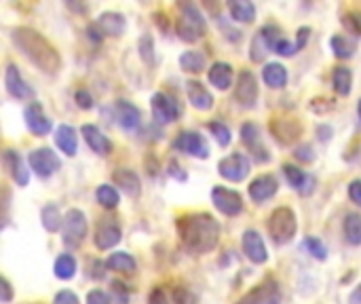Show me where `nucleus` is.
<instances>
[{"mask_svg":"<svg viewBox=\"0 0 361 304\" xmlns=\"http://www.w3.org/2000/svg\"><path fill=\"white\" fill-rule=\"evenodd\" d=\"M268 129H270V135L275 137V140L279 144H283V146H290V144L298 142L300 135H302L300 121L292 119V117H275V119H270Z\"/></svg>","mask_w":361,"mask_h":304,"instance_id":"nucleus-7","label":"nucleus"},{"mask_svg":"<svg viewBox=\"0 0 361 304\" xmlns=\"http://www.w3.org/2000/svg\"><path fill=\"white\" fill-rule=\"evenodd\" d=\"M345 239L349 245H361V213H347Z\"/></svg>","mask_w":361,"mask_h":304,"instance_id":"nucleus-31","label":"nucleus"},{"mask_svg":"<svg viewBox=\"0 0 361 304\" xmlns=\"http://www.w3.org/2000/svg\"><path fill=\"white\" fill-rule=\"evenodd\" d=\"M5 82H7V91L15 97V100H30L34 95L32 87L23 80L21 72L17 70V66H9L7 74H5Z\"/></svg>","mask_w":361,"mask_h":304,"instance_id":"nucleus-19","label":"nucleus"},{"mask_svg":"<svg viewBox=\"0 0 361 304\" xmlns=\"http://www.w3.org/2000/svg\"><path fill=\"white\" fill-rule=\"evenodd\" d=\"M268 235L272 239L275 245H286L296 237L298 231V220L294 209L290 207H277L270 215H268V222H266Z\"/></svg>","mask_w":361,"mask_h":304,"instance_id":"nucleus-3","label":"nucleus"},{"mask_svg":"<svg viewBox=\"0 0 361 304\" xmlns=\"http://www.w3.org/2000/svg\"><path fill=\"white\" fill-rule=\"evenodd\" d=\"M233 76H235L233 66L226 64V62H216V64H211V66H209V72H207L209 82H211V85H213L216 89H220V91H226V89L233 85Z\"/></svg>","mask_w":361,"mask_h":304,"instance_id":"nucleus-23","label":"nucleus"},{"mask_svg":"<svg viewBox=\"0 0 361 304\" xmlns=\"http://www.w3.org/2000/svg\"><path fill=\"white\" fill-rule=\"evenodd\" d=\"M241 142L249 148V150H256V148H260L258 146V142H260V129H258V125H254V123H243L241 125Z\"/></svg>","mask_w":361,"mask_h":304,"instance_id":"nucleus-38","label":"nucleus"},{"mask_svg":"<svg viewBox=\"0 0 361 304\" xmlns=\"http://www.w3.org/2000/svg\"><path fill=\"white\" fill-rule=\"evenodd\" d=\"M349 199H351L355 205L361 207V180H353V182L349 184Z\"/></svg>","mask_w":361,"mask_h":304,"instance_id":"nucleus-51","label":"nucleus"},{"mask_svg":"<svg viewBox=\"0 0 361 304\" xmlns=\"http://www.w3.org/2000/svg\"><path fill=\"white\" fill-rule=\"evenodd\" d=\"M283 174H286L290 186L296 188V190L300 192V195H311V192H313L315 180H313L307 172H304V169H300L298 165L286 163V165H283Z\"/></svg>","mask_w":361,"mask_h":304,"instance_id":"nucleus-18","label":"nucleus"},{"mask_svg":"<svg viewBox=\"0 0 361 304\" xmlns=\"http://www.w3.org/2000/svg\"><path fill=\"white\" fill-rule=\"evenodd\" d=\"M13 300V290L7 279L0 277V302H11Z\"/></svg>","mask_w":361,"mask_h":304,"instance_id":"nucleus-53","label":"nucleus"},{"mask_svg":"<svg viewBox=\"0 0 361 304\" xmlns=\"http://www.w3.org/2000/svg\"><path fill=\"white\" fill-rule=\"evenodd\" d=\"M140 55H142V60H144L148 66L154 64V43H152V38H150L148 34L140 38Z\"/></svg>","mask_w":361,"mask_h":304,"instance_id":"nucleus-43","label":"nucleus"},{"mask_svg":"<svg viewBox=\"0 0 361 304\" xmlns=\"http://www.w3.org/2000/svg\"><path fill=\"white\" fill-rule=\"evenodd\" d=\"M106 266L110 270H117V272H125L131 274L135 272V260L127 254V252H117L106 260Z\"/></svg>","mask_w":361,"mask_h":304,"instance_id":"nucleus-32","label":"nucleus"},{"mask_svg":"<svg viewBox=\"0 0 361 304\" xmlns=\"http://www.w3.org/2000/svg\"><path fill=\"white\" fill-rule=\"evenodd\" d=\"M113 180H115V184L125 192V195H129V197H140L142 184H140V178H137L135 172H131V169H117V172L113 174Z\"/></svg>","mask_w":361,"mask_h":304,"instance_id":"nucleus-25","label":"nucleus"},{"mask_svg":"<svg viewBox=\"0 0 361 304\" xmlns=\"http://www.w3.org/2000/svg\"><path fill=\"white\" fill-rule=\"evenodd\" d=\"M331 85H334V91L342 97H347L353 89V72L345 66H338L331 72Z\"/></svg>","mask_w":361,"mask_h":304,"instance_id":"nucleus-30","label":"nucleus"},{"mask_svg":"<svg viewBox=\"0 0 361 304\" xmlns=\"http://www.w3.org/2000/svg\"><path fill=\"white\" fill-rule=\"evenodd\" d=\"M53 304H80V300H78V296L74 292L64 290V292H60L58 296H55Z\"/></svg>","mask_w":361,"mask_h":304,"instance_id":"nucleus-47","label":"nucleus"},{"mask_svg":"<svg viewBox=\"0 0 361 304\" xmlns=\"http://www.w3.org/2000/svg\"><path fill=\"white\" fill-rule=\"evenodd\" d=\"M262 80L270 89H283L288 85V70L283 64H266L264 70H262Z\"/></svg>","mask_w":361,"mask_h":304,"instance_id":"nucleus-26","label":"nucleus"},{"mask_svg":"<svg viewBox=\"0 0 361 304\" xmlns=\"http://www.w3.org/2000/svg\"><path fill=\"white\" fill-rule=\"evenodd\" d=\"M27 163H30V169L40 176V178H49L53 176L62 167V161L60 156L55 154L51 148H38V150H32L30 156H27Z\"/></svg>","mask_w":361,"mask_h":304,"instance_id":"nucleus-11","label":"nucleus"},{"mask_svg":"<svg viewBox=\"0 0 361 304\" xmlns=\"http://www.w3.org/2000/svg\"><path fill=\"white\" fill-rule=\"evenodd\" d=\"M150 106H152V117L161 125L174 123L180 117V104L167 93H154L150 100Z\"/></svg>","mask_w":361,"mask_h":304,"instance_id":"nucleus-13","label":"nucleus"},{"mask_svg":"<svg viewBox=\"0 0 361 304\" xmlns=\"http://www.w3.org/2000/svg\"><path fill=\"white\" fill-rule=\"evenodd\" d=\"M235 100L243 108H252L258 100V80L252 70H241L235 85Z\"/></svg>","mask_w":361,"mask_h":304,"instance_id":"nucleus-12","label":"nucleus"},{"mask_svg":"<svg viewBox=\"0 0 361 304\" xmlns=\"http://www.w3.org/2000/svg\"><path fill=\"white\" fill-rule=\"evenodd\" d=\"M309 38H311V27H307V25L298 27V32H296V45H294V47H296V53L307 47Z\"/></svg>","mask_w":361,"mask_h":304,"instance_id":"nucleus-46","label":"nucleus"},{"mask_svg":"<svg viewBox=\"0 0 361 304\" xmlns=\"http://www.w3.org/2000/svg\"><path fill=\"white\" fill-rule=\"evenodd\" d=\"M277 190H279V180L270 174H262L256 180H252L249 184L247 192H249V199L254 203H264L268 199H272L277 195Z\"/></svg>","mask_w":361,"mask_h":304,"instance_id":"nucleus-15","label":"nucleus"},{"mask_svg":"<svg viewBox=\"0 0 361 304\" xmlns=\"http://www.w3.org/2000/svg\"><path fill=\"white\" fill-rule=\"evenodd\" d=\"M357 115H359V119H361V100L357 102Z\"/></svg>","mask_w":361,"mask_h":304,"instance_id":"nucleus-57","label":"nucleus"},{"mask_svg":"<svg viewBox=\"0 0 361 304\" xmlns=\"http://www.w3.org/2000/svg\"><path fill=\"white\" fill-rule=\"evenodd\" d=\"M329 47H331V51H334L336 58H340V60H349L355 53V43L349 40L347 36H331Z\"/></svg>","mask_w":361,"mask_h":304,"instance_id":"nucleus-37","label":"nucleus"},{"mask_svg":"<svg viewBox=\"0 0 361 304\" xmlns=\"http://www.w3.org/2000/svg\"><path fill=\"white\" fill-rule=\"evenodd\" d=\"M231 17L239 23H252L256 19V7L249 0H231L229 3Z\"/></svg>","mask_w":361,"mask_h":304,"instance_id":"nucleus-28","label":"nucleus"},{"mask_svg":"<svg viewBox=\"0 0 361 304\" xmlns=\"http://www.w3.org/2000/svg\"><path fill=\"white\" fill-rule=\"evenodd\" d=\"M249 172H252V163L243 152L224 156L218 163V174L229 182H243L249 176Z\"/></svg>","mask_w":361,"mask_h":304,"instance_id":"nucleus-6","label":"nucleus"},{"mask_svg":"<svg viewBox=\"0 0 361 304\" xmlns=\"http://www.w3.org/2000/svg\"><path fill=\"white\" fill-rule=\"evenodd\" d=\"M13 43L25 58L30 60L36 68H40L43 72L55 74L60 70V66H62L60 53L55 51V47L40 32L32 30V27H15Z\"/></svg>","mask_w":361,"mask_h":304,"instance_id":"nucleus-2","label":"nucleus"},{"mask_svg":"<svg viewBox=\"0 0 361 304\" xmlns=\"http://www.w3.org/2000/svg\"><path fill=\"white\" fill-rule=\"evenodd\" d=\"M40 220H43V226L49 231V233H55L60 231V226L64 224V215L60 213V209L55 205H47L40 213Z\"/></svg>","mask_w":361,"mask_h":304,"instance_id":"nucleus-36","label":"nucleus"},{"mask_svg":"<svg viewBox=\"0 0 361 304\" xmlns=\"http://www.w3.org/2000/svg\"><path fill=\"white\" fill-rule=\"evenodd\" d=\"M76 104H78V108H82V110H89V108L93 106V97L89 95L87 89H78V91H76Z\"/></svg>","mask_w":361,"mask_h":304,"instance_id":"nucleus-49","label":"nucleus"},{"mask_svg":"<svg viewBox=\"0 0 361 304\" xmlns=\"http://www.w3.org/2000/svg\"><path fill=\"white\" fill-rule=\"evenodd\" d=\"M349 304H361V285L353 290V294L349 296Z\"/></svg>","mask_w":361,"mask_h":304,"instance_id":"nucleus-56","label":"nucleus"},{"mask_svg":"<svg viewBox=\"0 0 361 304\" xmlns=\"http://www.w3.org/2000/svg\"><path fill=\"white\" fill-rule=\"evenodd\" d=\"M186 93H188V102L201 110V113H205V110H211L213 108V95L207 91V87L203 85V82L199 80H188L186 82Z\"/></svg>","mask_w":361,"mask_h":304,"instance_id":"nucleus-20","label":"nucleus"},{"mask_svg":"<svg viewBox=\"0 0 361 304\" xmlns=\"http://www.w3.org/2000/svg\"><path fill=\"white\" fill-rule=\"evenodd\" d=\"M82 137H85V142L89 144V148L100 154V156H108L113 152V142L108 140V135H104V131L95 125H82Z\"/></svg>","mask_w":361,"mask_h":304,"instance_id":"nucleus-16","label":"nucleus"},{"mask_svg":"<svg viewBox=\"0 0 361 304\" xmlns=\"http://www.w3.org/2000/svg\"><path fill=\"white\" fill-rule=\"evenodd\" d=\"M115 110H117L119 125H121L125 131H133V129L140 127V123H142V115H140V110H137L131 102H127V100H119L117 106H115Z\"/></svg>","mask_w":361,"mask_h":304,"instance_id":"nucleus-22","label":"nucleus"},{"mask_svg":"<svg viewBox=\"0 0 361 304\" xmlns=\"http://www.w3.org/2000/svg\"><path fill=\"white\" fill-rule=\"evenodd\" d=\"M174 148L180 152H186L194 159H207L209 156V146L205 137L197 131H180L174 140Z\"/></svg>","mask_w":361,"mask_h":304,"instance_id":"nucleus-10","label":"nucleus"},{"mask_svg":"<svg viewBox=\"0 0 361 304\" xmlns=\"http://www.w3.org/2000/svg\"><path fill=\"white\" fill-rule=\"evenodd\" d=\"M121 241V229L117 222H113L110 218H106L102 224H97L95 231V245L100 250H110V247H115Z\"/></svg>","mask_w":361,"mask_h":304,"instance_id":"nucleus-21","label":"nucleus"},{"mask_svg":"<svg viewBox=\"0 0 361 304\" xmlns=\"http://www.w3.org/2000/svg\"><path fill=\"white\" fill-rule=\"evenodd\" d=\"M178 235L182 245L192 254H209L220 241V224L211 213L197 211L178 218Z\"/></svg>","mask_w":361,"mask_h":304,"instance_id":"nucleus-1","label":"nucleus"},{"mask_svg":"<svg viewBox=\"0 0 361 304\" xmlns=\"http://www.w3.org/2000/svg\"><path fill=\"white\" fill-rule=\"evenodd\" d=\"M272 51H275V53H279V55H283V58H290V55H294V53H296V47H294L290 40L281 38L279 43H277V45L272 47Z\"/></svg>","mask_w":361,"mask_h":304,"instance_id":"nucleus-48","label":"nucleus"},{"mask_svg":"<svg viewBox=\"0 0 361 304\" xmlns=\"http://www.w3.org/2000/svg\"><path fill=\"white\" fill-rule=\"evenodd\" d=\"M5 163H7V167L11 172V176L15 178V182L19 186H25L27 184V178H30V169H25V165L21 161V156L15 152V150H7L5 152Z\"/></svg>","mask_w":361,"mask_h":304,"instance_id":"nucleus-29","label":"nucleus"},{"mask_svg":"<svg viewBox=\"0 0 361 304\" xmlns=\"http://www.w3.org/2000/svg\"><path fill=\"white\" fill-rule=\"evenodd\" d=\"M53 270H55V277H58V279H64V281L72 279L76 274V260H74V256H70V254L60 256L58 260H55Z\"/></svg>","mask_w":361,"mask_h":304,"instance_id":"nucleus-34","label":"nucleus"},{"mask_svg":"<svg viewBox=\"0 0 361 304\" xmlns=\"http://www.w3.org/2000/svg\"><path fill=\"white\" fill-rule=\"evenodd\" d=\"M87 304H113V302H110V298H108L106 292L93 290V292L87 294Z\"/></svg>","mask_w":361,"mask_h":304,"instance_id":"nucleus-50","label":"nucleus"},{"mask_svg":"<svg viewBox=\"0 0 361 304\" xmlns=\"http://www.w3.org/2000/svg\"><path fill=\"white\" fill-rule=\"evenodd\" d=\"M340 23L345 25V30L353 36H359L361 34V17L357 13H345Z\"/></svg>","mask_w":361,"mask_h":304,"instance_id":"nucleus-42","label":"nucleus"},{"mask_svg":"<svg viewBox=\"0 0 361 304\" xmlns=\"http://www.w3.org/2000/svg\"><path fill=\"white\" fill-rule=\"evenodd\" d=\"M176 32L184 43H197L205 34V17L192 3L180 5V17L176 21Z\"/></svg>","mask_w":361,"mask_h":304,"instance_id":"nucleus-4","label":"nucleus"},{"mask_svg":"<svg viewBox=\"0 0 361 304\" xmlns=\"http://www.w3.org/2000/svg\"><path fill=\"white\" fill-rule=\"evenodd\" d=\"M170 174H172L174 178L182 180V182L186 180V174H184V172H180V165H178V163H172V165H170Z\"/></svg>","mask_w":361,"mask_h":304,"instance_id":"nucleus-55","label":"nucleus"},{"mask_svg":"<svg viewBox=\"0 0 361 304\" xmlns=\"http://www.w3.org/2000/svg\"><path fill=\"white\" fill-rule=\"evenodd\" d=\"M87 235V218L80 209H70L64 215V243L76 247Z\"/></svg>","mask_w":361,"mask_h":304,"instance_id":"nucleus-9","label":"nucleus"},{"mask_svg":"<svg viewBox=\"0 0 361 304\" xmlns=\"http://www.w3.org/2000/svg\"><path fill=\"white\" fill-rule=\"evenodd\" d=\"M148 304H170L167 300V294H165L161 288H154L148 296Z\"/></svg>","mask_w":361,"mask_h":304,"instance_id":"nucleus-52","label":"nucleus"},{"mask_svg":"<svg viewBox=\"0 0 361 304\" xmlns=\"http://www.w3.org/2000/svg\"><path fill=\"white\" fill-rule=\"evenodd\" d=\"M279 302H281V288L279 281L272 277H266L256 288L249 290L241 300H237V304H279Z\"/></svg>","mask_w":361,"mask_h":304,"instance_id":"nucleus-5","label":"nucleus"},{"mask_svg":"<svg viewBox=\"0 0 361 304\" xmlns=\"http://www.w3.org/2000/svg\"><path fill=\"white\" fill-rule=\"evenodd\" d=\"M268 51H270V47H268L266 38L260 32H256V36L252 38V45H249V58H252V62L260 64V62H264Z\"/></svg>","mask_w":361,"mask_h":304,"instance_id":"nucleus-39","label":"nucleus"},{"mask_svg":"<svg viewBox=\"0 0 361 304\" xmlns=\"http://www.w3.org/2000/svg\"><path fill=\"white\" fill-rule=\"evenodd\" d=\"M317 133H319V140H321V142H327L329 137H331V127L319 125V127H317Z\"/></svg>","mask_w":361,"mask_h":304,"instance_id":"nucleus-54","label":"nucleus"},{"mask_svg":"<svg viewBox=\"0 0 361 304\" xmlns=\"http://www.w3.org/2000/svg\"><path fill=\"white\" fill-rule=\"evenodd\" d=\"M55 144H58L60 150L66 152L68 156H74L76 148H78V135H76L74 127H70V125L58 127V131H55Z\"/></svg>","mask_w":361,"mask_h":304,"instance_id":"nucleus-27","label":"nucleus"},{"mask_svg":"<svg viewBox=\"0 0 361 304\" xmlns=\"http://www.w3.org/2000/svg\"><path fill=\"white\" fill-rule=\"evenodd\" d=\"M294 156L300 163H313L315 161V150H313L311 144H300V146L294 148Z\"/></svg>","mask_w":361,"mask_h":304,"instance_id":"nucleus-45","label":"nucleus"},{"mask_svg":"<svg viewBox=\"0 0 361 304\" xmlns=\"http://www.w3.org/2000/svg\"><path fill=\"white\" fill-rule=\"evenodd\" d=\"M207 129L211 131V135L216 137L220 146H229V144H231V129H229L224 123L211 121V123H207Z\"/></svg>","mask_w":361,"mask_h":304,"instance_id":"nucleus-41","label":"nucleus"},{"mask_svg":"<svg viewBox=\"0 0 361 304\" xmlns=\"http://www.w3.org/2000/svg\"><path fill=\"white\" fill-rule=\"evenodd\" d=\"M95 27L106 36H121L127 27V21L121 13H102L95 21Z\"/></svg>","mask_w":361,"mask_h":304,"instance_id":"nucleus-24","label":"nucleus"},{"mask_svg":"<svg viewBox=\"0 0 361 304\" xmlns=\"http://www.w3.org/2000/svg\"><path fill=\"white\" fill-rule=\"evenodd\" d=\"M95 199L102 207L106 209H115L119 205V190L115 186H110V184H102L97 190H95Z\"/></svg>","mask_w":361,"mask_h":304,"instance_id":"nucleus-35","label":"nucleus"},{"mask_svg":"<svg viewBox=\"0 0 361 304\" xmlns=\"http://www.w3.org/2000/svg\"><path fill=\"white\" fill-rule=\"evenodd\" d=\"M174 302L176 304H197V296H194L188 288L178 285L174 288Z\"/></svg>","mask_w":361,"mask_h":304,"instance_id":"nucleus-44","label":"nucleus"},{"mask_svg":"<svg viewBox=\"0 0 361 304\" xmlns=\"http://www.w3.org/2000/svg\"><path fill=\"white\" fill-rule=\"evenodd\" d=\"M23 117H25V125H27V129H30L32 133H36V135H47L49 131H51V119L45 115V110H43V106L40 104H30L25 108V113H23Z\"/></svg>","mask_w":361,"mask_h":304,"instance_id":"nucleus-17","label":"nucleus"},{"mask_svg":"<svg viewBox=\"0 0 361 304\" xmlns=\"http://www.w3.org/2000/svg\"><path fill=\"white\" fill-rule=\"evenodd\" d=\"M211 201L220 213H224L229 218H235L243 211V199L237 190L224 188V186H216L211 190Z\"/></svg>","mask_w":361,"mask_h":304,"instance_id":"nucleus-8","label":"nucleus"},{"mask_svg":"<svg viewBox=\"0 0 361 304\" xmlns=\"http://www.w3.org/2000/svg\"><path fill=\"white\" fill-rule=\"evenodd\" d=\"M304 250H307L315 260H319V262H323V260H327V247L321 243V239H317V237H307L304 239Z\"/></svg>","mask_w":361,"mask_h":304,"instance_id":"nucleus-40","label":"nucleus"},{"mask_svg":"<svg viewBox=\"0 0 361 304\" xmlns=\"http://www.w3.org/2000/svg\"><path fill=\"white\" fill-rule=\"evenodd\" d=\"M241 247H243V254L252 260L254 264H264L268 260V252H266V245L264 239L260 237L258 231L249 229L243 233L241 237Z\"/></svg>","mask_w":361,"mask_h":304,"instance_id":"nucleus-14","label":"nucleus"},{"mask_svg":"<svg viewBox=\"0 0 361 304\" xmlns=\"http://www.w3.org/2000/svg\"><path fill=\"white\" fill-rule=\"evenodd\" d=\"M180 68L184 72H201L205 68V55L201 51H186L180 55Z\"/></svg>","mask_w":361,"mask_h":304,"instance_id":"nucleus-33","label":"nucleus"}]
</instances>
